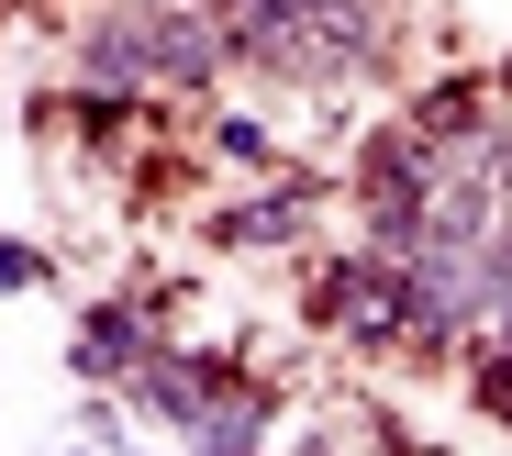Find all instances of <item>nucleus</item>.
<instances>
[{"mask_svg":"<svg viewBox=\"0 0 512 456\" xmlns=\"http://www.w3.org/2000/svg\"><path fill=\"white\" fill-rule=\"evenodd\" d=\"M234 56V23L223 0H179V12H101L78 34V89H112V101H145V89H212Z\"/></svg>","mask_w":512,"mask_h":456,"instance_id":"f257e3e1","label":"nucleus"},{"mask_svg":"<svg viewBox=\"0 0 512 456\" xmlns=\"http://www.w3.org/2000/svg\"><path fill=\"white\" fill-rule=\"evenodd\" d=\"M312 323L346 345H412V256H379V245L334 256L312 279Z\"/></svg>","mask_w":512,"mask_h":456,"instance_id":"f03ea898","label":"nucleus"},{"mask_svg":"<svg viewBox=\"0 0 512 456\" xmlns=\"http://www.w3.org/2000/svg\"><path fill=\"white\" fill-rule=\"evenodd\" d=\"M123 390H134V412H156L167 434H201V423H212V412L245 390V368H234V356H190V345H156L145 368L123 379Z\"/></svg>","mask_w":512,"mask_h":456,"instance_id":"7ed1b4c3","label":"nucleus"},{"mask_svg":"<svg viewBox=\"0 0 512 456\" xmlns=\"http://www.w3.org/2000/svg\"><path fill=\"white\" fill-rule=\"evenodd\" d=\"M223 23H234V56H245V67L312 78V56H323V23H334V0H223Z\"/></svg>","mask_w":512,"mask_h":456,"instance_id":"20e7f679","label":"nucleus"},{"mask_svg":"<svg viewBox=\"0 0 512 456\" xmlns=\"http://www.w3.org/2000/svg\"><path fill=\"white\" fill-rule=\"evenodd\" d=\"M145 356H156V301H90L78 334H67V368L90 379V390H123Z\"/></svg>","mask_w":512,"mask_h":456,"instance_id":"39448f33","label":"nucleus"},{"mask_svg":"<svg viewBox=\"0 0 512 456\" xmlns=\"http://www.w3.org/2000/svg\"><path fill=\"white\" fill-rule=\"evenodd\" d=\"M312 201H323V178H312V167H290L279 190H256V201L212 212V245H234V256H268V245H301V234H312Z\"/></svg>","mask_w":512,"mask_h":456,"instance_id":"423d86ee","label":"nucleus"},{"mask_svg":"<svg viewBox=\"0 0 512 456\" xmlns=\"http://www.w3.org/2000/svg\"><path fill=\"white\" fill-rule=\"evenodd\" d=\"M268 423H279V390H256V379H245V390L190 434V456H268Z\"/></svg>","mask_w":512,"mask_h":456,"instance_id":"0eeeda50","label":"nucleus"},{"mask_svg":"<svg viewBox=\"0 0 512 456\" xmlns=\"http://www.w3.org/2000/svg\"><path fill=\"white\" fill-rule=\"evenodd\" d=\"M468 401H479L490 423H512V345H501V334L468 345Z\"/></svg>","mask_w":512,"mask_h":456,"instance_id":"6e6552de","label":"nucleus"},{"mask_svg":"<svg viewBox=\"0 0 512 456\" xmlns=\"http://www.w3.org/2000/svg\"><path fill=\"white\" fill-rule=\"evenodd\" d=\"M212 156L223 167H279V134L256 123V112H212Z\"/></svg>","mask_w":512,"mask_h":456,"instance_id":"1a4fd4ad","label":"nucleus"},{"mask_svg":"<svg viewBox=\"0 0 512 456\" xmlns=\"http://www.w3.org/2000/svg\"><path fill=\"white\" fill-rule=\"evenodd\" d=\"M45 279H56V256H45V245H23V234L0 245V290H12V301H23V290H45Z\"/></svg>","mask_w":512,"mask_h":456,"instance_id":"9d476101","label":"nucleus"},{"mask_svg":"<svg viewBox=\"0 0 512 456\" xmlns=\"http://www.w3.org/2000/svg\"><path fill=\"white\" fill-rule=\"evenodd\" d=\"M290 456H334V434H290Z\"/></svg>","mask_w":512,"mask_h":456,"instance_id":"9b49d317","label":"nucleus"},{"mask_svg":"<svg viewBox=\"0 0 512 456\" xmlns=\"http://www.w3.org/2000/svg\"><path fill=\"white\" fill-rule=\"evenodd\" d=\"M56 456H101V445H56Z\"/></svg>","mask_w":512,"mask_h":456,"instance_id":"f8f14e48","label":"nucleus"}]
</instances>
